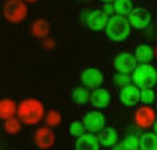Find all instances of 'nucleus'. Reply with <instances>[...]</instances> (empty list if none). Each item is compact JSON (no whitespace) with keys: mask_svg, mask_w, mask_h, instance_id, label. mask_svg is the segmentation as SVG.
Here are the masks:
<instances>
[{"mask_svg":"<svg viewBox=\"0 0 157 150\" xmlns=\"http://www.w3.org/2000/svg\"><path fill=\"white\" fill-rule=\"evenodd\" d=\"M17 115L23 124L36 125L45 118V108L42 102L36 98H27L18 104Z\"/></svg>","mask_w":157,"mask_h":150,"instance_id":"nucleus-1","label":"nucleus"},{"mask_svg":"<svg viewBox=\"0 0 157 150\" xmlns=\"http://www.w3.org/2000/svg\"><path fill=\"white\" fill-rule=\"evenodd\" d=\"M131 28L132 25L128 18L122 16H112L105 27V34L114 42H124L131 35Z\"/></svg>","mask_w":157,"mask_h":150,"instance_id":"nucleus-2","label":"nucleus"},{"mask_svg":"<svg viewBox=\"0 0 157 150\" xmlns=\"http://www.w3.org/2000/svg\"><path fill=\"white\" fill-rule=\"evenodd\" d=\"M135 86L140 88H151L153 86L157 84V72L153 66L140 65L135 69L133 76H132Z\"/></svg>","mask_w":157,"mask_h":150,"instance_id":"nucleus-3","label":"nucleus"},{"mask_svg":"<svg viewBox=\"0 0 157 150\" xmlns=\"http://www.w3.org/2000/svg\"><path fill=\"white\" fill-rule=\"evenodd\" d=\"M3 14L9 23H21L27 18L28 9L23 0H7L3 7Z\"/></svg>","mask_w":157,"mask_h":150,"instance_id":"nucleus-4","label":"nucleus"},{"mask_svg":"<svg viewBox=\"0 0 157 150\" xmlns=\"http://www.w3.org/2000/svg\"><path fill=\"white\" fill-rule=\"evenodd\" d=\"M80 79H82V83L84 84L86 88H93V90H95V88L101 87L102 82H104V75H102V72L100 69L88 67V69H84L82 72Z\"/></svg>","mask_w":157,"mask_h":150,"instance_id":"nucleus-5","label":"nucleus"},{"mask_svg":"<svg viewBox=\"0 0 157 150\" xmlns=\"http://www.w3.org/2000/svg\"><path fill=\"white\" fill-rule=\"evenodd\" d=\"M137 59L135 55L129 52H122L114 59V67L118 70V73H129L135 72V69L137 67L136 66Z\"/></svg>","mask_w":157,"mask_h":150,"instance_id":"nucleus-6","label":"nucleus"},{"mask_svg":"<svg viewBox=\"0 0 157 150\" xmlns=\"http://www.w3.org/2000/svg\"><path fill=\"white\" fill-rule=\"evenodd\" d=\"M108 20L109 17L101 11V10H94V11H88L84 16V23L91 31H101L105 29L108 24Z\"/></svg>","mask_w":157,"mask_h":150,"instance_id":"nucleus-7","label":"nucleus"},{"mask_svg":"<svg viewBox=\"0 0 157 150\" xmlns=\"http://www.w3.org/2000/svg\"><path fill=\"white\" fill-rule=\"evenodd\" d=\"M34 142L42 150H48L55 144L56 136L51 128H38L34 133Z\"/></svg>","mask_w":157,"mask_h":150,"instance_id":"nucleus-8","label":"nucleus"},{"mask_svg":"<svg viewBox=\"0 0 157 150\" xmlns=\"http://www.w3.org/2000/svg\"><path fill=\"white\" fill-rule=\"evenodd\" d=\"M83 124L88 133H95V132H101L105 126V115L98 111L87 112L83 118Z\"/></svg>","mask_w":157,"mask_h":150,"instance_id":"nucleus-9","label":"nucleus"},{"mask_svg":"<svg viewBox=\"0 0 157 150\" xmlns=\"http://www.w3.org/2000/svg\"><path fill=\"white\" fill-rule=\"evenodd\" d=\"M135 122L139 128H150L156 122V112L151 107L143 105L135 112Z\"/></svg>","mask_w":157,"mask_h":150,"instance_id":"nucleus-10","label":"nucleus"},{"mask_svg":"<svg viewBox=\"0 0 157 150\" xmlns=\"http://www.w3.org/2000/svg\"><path fill=\"white\" fill-rule=\"evenodd\" d=\"M119 100L126 107H133L137 104V101H140V90L137 86H126L119 93Z\"/></svg>","mask_w":157,"mask_h":150,"instance_id":"nucleus-11","label":"nucleus"},{"mask_svg":"<svg viewBox=\"0 0 157 150\" xmlns=\"http://www.w3.org/2000/svg\"><path fill=\"white\" fill-rule=\"evenodd\" d=\"M129 23H131L132 27L137 29H142V28H146L150 23V13L149 10L146 9H135L131 14H129Z\"/></svg>","mask_w":157,"mask_h":150,"instance_id":"nucleus-12","label":"nucleus"},{"mask_svg":"<svg viewBox=\"0 0 157 150\" xmlns=\"http://www.w3.org/2000/svg\"><path fill=\"white\" fill-rule=\"evenodd\" d=\"M90 101H91L93 107H95V108H105V107H108V104L111 101V94L105 88H101V87L95 88L91 93Z\"/></svg>","mask_w":157,"mask_h":150,"instance_id":"nucleus-13","label":"nucleus"},{"mask_svg":"<svg viewBox=\"0 0 157 150\" xmlns=\"http://www.w3.org/2000/svg\"><path fill=\"white\" fill-rule=\"evenodd\" d=\"M98 147L100 140L94 133H86L76 140V150H98Z\"/></svg>","mask_w":157,"mask_h":150,"instance_id":"nucleus-14","label":"nucleus"},{"mask_svg":"<svg viewBox=\"0 0 157 150\" xmlns=\"http://www.w3.org/2000/svg\"><path fill=\"white\" fill-rule=\"evenodd\" d=\"M98 140L105 147L115 146L118 143V132L114 128H104L98 135Z\"/></svg>","mask_w":157,"mask_h":150,"instance_id":"nucleus-15","label":"nucleus"},{"mask_svg":"<svg viewBox=\"0 0 157 150\" xmlns=\"http://www.w3.org/2000/svg\"><path fill=\"white\" fill-rule=\"evenodd\" d=\"M31 33L39 39H48V35L51 33V24L45 20H36L31 25Z\"/></svg>","mask_w":157,"mask_h":150,"instance_id":"nucleus-16","label":"nucleus"},{"mask_svg":"<svg viewBox=\"0 0 157 150\" xmlns=\"http://www.w3.org/2000/svg\"><path fill=\"white\" fill-rule=\"evenodd\" d=\"M137 62H140L142 65H147L150 62L154 56V51L150 45H146V44H142L136 48V52H135Z\"/></svg>","mask_w":157,"mask_h":150,"instance_id":"nucleus-17","label":"nucleus"},{"mask_svg":"<svg viewBox=\"0 0 157 150\" xmlns=\"http://www.w3.org/2000/svg\"><path fill=\"white\" fill-rule=\"evenodd\" d=\"M17 110H18V105L10 98H3L0 101V117L3 118V121L13 117L17 112Z\"/></svg>","mask_w":157,"mask_h":150,"instance_id":"nucleus-18","label":"nucleus"},{"mask_svg":"<svg viewBox=\"0 0 157 150\" xmlns=\"http://www.w3.org/2000/svg\"><path fill=\"white\" fill-rule=\"evenodd\" d=\"M140 150H157V135L156 133L142 135Z\"/></svg>","mask_w":157,"mask_h":150,"instance_id":"nucleus-19","label":"nucleus"},{"mask_svg":"<svg viewBox=\"0 0 157 150\" xmlns=\"http://www.w3.org/2000/svg\"><path fill=\"white\" fill-rule=\"evenodd\" d=\"M114 9H115V13L122 17L129 16V14L133 11V10H132L131 0H117L114 4Z\"/></svg>","mask_w":157,"mask_h":150,"instance_id":"nucleus-20","label":"nucleus"},{"mask_svg":"<svg viewBox=\"0 0 157 150\" xmlns=\"http://www.w3.org/2000/svg\"><path fill=\"white\" fill-rule=\"evenodd\" d=\"M4 131L10 135H14V133H18L21 131V121L20 118H9V119H4V124H3Z\"/></svg>","mask_w":157,"mask_h":150,"instance_id":"nucleus-21","label":"nucleus"},{"mask_svg":"<svg viewBox=\"0 0 157 150\" xmlns=\"http://www.w3.org/2000/svg\"><path fill=\"white\" fill-rule=\"evenodd\" d=\"M90 93L86 87H76L73 90V100H75L77 104H86V102L90 101Z\"/></svg>","mask_w":157,"mask_h":150,"instance_id":"nucleus-22","label":"nucleus"},{"mask_svg":"<svg viewBox=\"0 0 157 150\" xmlns=\"http://www.w3.org/2000/svg\"><path fill=\"white\" fill-rule=\"evenodd\" d=\"M45 121H46V124H48V126H58V125H60V122H62L60 112L55 111V110L49 111L48 114L45 115Z\"/></svg>","mask_w":157,"mask_h":150,"instance_id":"nucleus-23","label":"nucleus"},{"mask_svg":"<svg viewBox=\"0 0 157 150\" xmlns=\"http://www.w3.org/2000/svg\"><path fill=\"white\" fill-rule=\"evenodd\" d=\"M84 131H86V126H84V124L80 121H75L70 125V133L75 137H80V136H83V135H86Z\"/></svg>","mask_w":157,"mask_h":150,"instance_id":"nucleus-24","label":"nucleus"},{"mask_svg":"<svg viewBox=\"0 0 157 150\" xmlns=\"http://www.w3.org/2000/svg\"><path fill=\"white\" fill-rule=\"evenodd\" d=\"M140 101L144 105H150L154 101V91L151 88H142L140 91Z\"/></svg>","mask_w":157,"mask_h":150,"instance_id":"nucleus-25","label":"nucleus"},{"mask_svg":"<svg viewBox=\"0 0 157 150\" xmlns=\"http://www.w3.org/2000/svg\"><path fill=\"white\" fill-rule=\"evenodd\" d=\"M114 82L118 87L124 88V87H126V86H129L131 77H129V75H126V73H117L114 77Z\"/></svg>","mask_w":157,"mask_h":150,"instance_id":"nucleus-26","label":"nucleus"},{"mask_svg":"<svg viewBox=\"0 0 157 150\" xmlns=\"http://www.w3.org/2000/svg\"><path fill=\"white\" fill-rule=\"evenodd\" d=\"M124 144L128 150H135L137 147H140V139H137L135 136H128L124 140Z\"/></svg>","mask_w":157,"mask_h":150,"instance_id":"nucleus-27","label":"nucleus"},{"mask_svg":"<svg viewBox=\"0 0 157 150\" xmlns=\"http://www.w3.org/2000/svg\"><path fill=\"white\" fill-rule=\"evenodd\" d=\"M102 11H104V13L107 14V16H111L112 11H115V9H114V6H107L104 10H102Z\"/></svg>","mask_w":157,"mask_h":150,"instance_id":"nucleus-28","label":"nucleus"},{"mask_svg":"<svg viewBox=\"0 0 157 150\" xmlns=\"http://www.w3.org/2000/svg\"><path fill=\"white\" fill-rule=\"evenodd\" d=\"M114 150H128L126 147H125V144H124V142H121V143H117L114 146Z\"/></svg>","mask_w":157,"mask_h":150,"instance_id":"nucleus-29","label":"nucleus"},{"mask_svg":"<svg viewBox=\"0 0 157 150\" xmlns=\"http://www.w3.org/2000/svg\"><path fill=\"white\" fill-rule=\"evenodd\" d=\"M52 45H53V42L51 39H45V42H44V46H45V48H51Z\"/></svg>","mask_w":157,"mask_h":150,"instance_id":"nucleus-30","label":"nucleus"},{"mask_svg":"<svg viewBox=\"0 0 157 150\" xmlns=\"http://www.w3.org/2000/svg\"><path fill=\"white\" fill-rule=\"evenodd\" d=\"M153 129H154V133L157 135V119H156V122H154V125H153Z\"/></svg>","mask_w":157,"mask_h":150,"instance_id":"nucleus-31","label":"nucleus"},{"mask_svg":"<svg viewBox=\"0 0 157 150\" xmlns=\"http://www.w3.org/2000/svg\"><path fill=\"white\" fill-rule=\"evenodd\" d=\"M25 2H29V3H34V2H36V0H25Z\"/></svg>","mask_w":157,"mask_h":150,"instance_id":"nucleus-32","label":"nucleus"},{"mask_svg":"<svg viewBox=\"0 0 157 150\" xmlns=\"http://www.w3.org/2000/svg\"><path fill=\"white\" fill-rule=\"evenodd\" d=\"M102 2H117V0H102Z\"/></svg>","mask_w":157,"mask_h":150,"instance_id":"nucleus-33","label":"nucleus"},{"mask_svg":"<svg viewBox=\"0 0 157 150\" xmlns=\"http://www.w3.org/2000/svg\"><path fill=\"white\" fill-rule=\"evenodd\" d=\"M154 55H156V56H157V48H156V51H154Z\"/></svg>","mask_w":157,"mask_h":150,"instance_id":"nucleus-34","label":"nucleus"},{"mask_svg":"<svg viewBox=\"0 0 157 150\" xmlns=\"http://www.w3.org/2000/svg\"><path fill=\"white\" fill-rule=\"evenodd\" d=\"M135 150H140V149H135Z\"/></svg>","mask_w":157,"mask_h":150,"instance_id":"nucleus-35","label":"nucleus"}]
</instances>
